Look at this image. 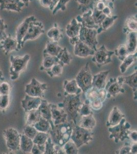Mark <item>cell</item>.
Instances as JSON below:
<instances>
[{"instance_id":"obj_1","label":"cell","mask_w":137,"mask_h":154,"mask_svg":"<svg viewBox=\"0 0 137 154\" xmlns=\"http://www.w3.org/2000/svg\"><path fill=\"white\" fill-rule=\"evenodd\" d=\"M82 102L80 95H65L63 102L58 104V106L63 109L68 116V121H73L77 125L80 119L79 109Z\"/></svg>"},{"instance_id":"obj_2","label":"cell","mask_w":137,"mask_h":154,"mask_svg":"<svg viewBox=\"0 0 137 154\" xmlns=\"http://www.w3.org/2000/svg\"><path fill=\"white\" fill-rule=\"evenodd\" d=\"M75 125L73 121H68L59 125H54L48 134L55 145L63 147L71 139L72 132Z\"/></svg>"},{"instance_id":"obj_3","label":"cell","mask_w":137,"mask_h":154,"mask_svg":"<svg viewBox=\"0 0 137 154\" xmlns=\"http://www.w3.org/2000/svg\"><path fill=\"white\" fill-rule=\"evenodd\" d=\"M131 128L130 123L126 121L124 118L118 125L115 126L109 127L108 131L110 133L109 139H114L115 143L124 140H130L129 133Z\"/></svg>"},{"instance_id":"obj_4","label":"cell","mask_w":137,"mask_h":154,"mask_svg":"<svg viewBox=\"0 0 137 154\" xmlns=\"http://www.w3.org/2000/svg\"><path fill=\"white\" fill-rule=\"evenodd\" d=\"M30 56L28 54L23 56H14L11 55L10 58V67L9 68L10 78L12 81L16 80L19 78V75L26 69Z\"/></svg>"},{"instance_id":"obj_5","label":"cell","mask_w":137,"mask_h":154,"mask_svg":"<svg viewBox=\"0 0 137 154\" xmlns=\"http://www.w3.org/2000/svg\"><path fill=\"white\" fill-rule=\"evenodd\" d=\"M94 133L91 130H87L84 128L75 125L72 132L71 139L76 144L78 148L84 144H88L93 139Z\"/></svg>"},{"instance_id":"obj_6","label":"cell","mask_w":137,"mask_h":154,"mask_svg":"<svg viewBox=\"0 0 137 154\" xmlns=\"http://www.w3.org/2000/svg\"><path fill=\"white\" fill-rule=\"evenodd\" d=\"M3 136L9 150L11 152L19 151L21 135L17 130L12 128H8L4 130Z\"/></svg>"},{"instance_id":"obj_7","label":"cell","mask_w":137,"mask_h":154,"mask_svg":"<svg viewBox=\"0 0 137 154\" xmlns=\"http://www.w3.org/2000/svg\"><path fill=\"white\" fill-rule=\"evenodd\" d=\"M93 75L91 72L89 63H87L78 72L75 80L78 86L82 89L83 93L92 86Z\"/></svg>"},{"instance_id":"obj_8","label":"cell","mask_w":137,"mask_h":154,"mask_svg":"<svg viewBox=\"0 0 137 154\" xmlns=\"http://www.w3.org/2000/svg\"><path fill=\"white\" fill-rule=\"evenodd\" d=\"M97 35V29H90L82 26L79 34V38L91 49L96 51L97 49V46L98 44Z\"/></svg>"},{"instance_id":"obj_9","label":"cell","mask_w":137,"mask_h":154,"mask_svg":"<svg viewBox=\"0 0 137 154\" xmlns=\"http://www.w3.org/2000/svg\"><path fill=\"white\" fill-rule=\"evenodd\" d=\"M45 32L43 23L37 20L30 23L26 35L22 41V46L23 48L25 42L28 40H34Z\"/></svg>"},{"instance_id":"obj_10","label":"cell","mask_w":137,"mask_h":154,"mask_svg":"<svg viewBox=\"0 0 137 154\" xmlns=\"http://www.w3.org/2000/svg\"><path fill=\"white\" fill-rule=\"evenodd\" d=\"M114 54V51H108L103 44L99 49L95 51L93 56L92 61L95 63L98 67H101L112 62V57Z\"/></svg>"},{"instance_id":"obj_11","label":"cell","mask_w":137,"mask_h":154,"mask_svg":"<svg viewBox=\"0 0 137 154\" xmlns=\"http://www.w3.org/2000/svg\"><path fill=\"white\" fill-rule=\"evenodd\" d=\"M47 88V84L41 83L33 78L29 84H27L25 86V93L30 96L40 97L43 99Z\"/></svg>"},{"instance_id":"obj_12","label":"cell","mask_w":137,"mask_h":154,"mask_svg":"<svg viewBox=\"0 0 137 154\" xmlns=\"http://www.w3.org/2000/svg\"><path fill=\"white\" fill-rule=\"evenodd\" d=\"M36 20H37V18H35V16H29L19 25V26L17 27L16 30V38L18 43V51L21 50L23 48L22 46V41L26 35L30 23L32 21H34Z\"/></svg>"},{"instance_id":"obj_13","label":"cell","mask_w":137,"mask_h":154,"mask_svg":"<svg viewBox=\"0 0 137 154\" xmlns=\"http://www.w3.org/2000/svg\"><path fill=\"white\" fill-rule=\"evenodd\" d=\"M107 92V98L115 97L119 93H125V89L119 84L116 78H111L104 88Z\"/></svg>"},{"instance_id":"obj_14","label":"cell","mask_w":137,"mask_h":154,"mask_svg":"<svg viewBox=\"0 0 137 154\" xmlns=\"http://www.w3.org/2000/svg\"><path fill=\"white\" fill-rule=\"evenodd\" d=\"M24 3L21 0H0V9L20 12L24 7Z\"/></svg>"},{"instance_id":"obj_15","label":"cell","mask_w":137,"mask_h":154,"mask_svg":"<svg viewBox=\"0 0 137 154\" xmlns=\"http://www.w3.org/2000/svg\"><path fill=\"white\" fill-rule=\"evenodd\" d=\"M50 106L52 121L54 125H59L68 121L67 114L63 109L53 104H50Z\"/></svg>"},{"instance_id":"obj_16","label":"cell","mask_w":137,"mask_h":154,"mask_svg":"<svg viewBox=\"0 0 137 154\" xmlns=\"http://www.w3.org/2000/svg\"><path fill=\"white\" fill-rule=\"evenodd\" d=\"M118 83L123 85L125 84L128 85L132 88L134 93V98L135 100L137 99V72L129 76H119L117 78Z\"/></svg>"},{"instance_id":"obj_17","label":"cell","mask_w":137,"mask_h":154,"mask_svg":"<svg viewBox=\"0 0 137 154\" xmlns=\"http://www.w3.org/2000/svg\"><path fill=\"white\" fill-rule=\"evenodd\" d=\"M74 45V54L80 58H85L90 56H93L95 51L91 49L85 43L80 40L77 41Z\"/></svg>"},{"instance_id":"obj_18","label":"cell","mask_w":137,"mask_h":154,"mask_svg":"<svg viewBox=\"0 0 137 154\" xmlns=\"http://www.w3.org/2000/svg\"><path fill=\"white\" fill-rule=\"evenodd\" d=\"M92 10H89L86 12H83L82 16H77L76 19L80 23L82 26L90 29H98L99 26L96 24L93 18L92 17Z\"/></svg>"},{"instance_id":"obj_19","label":"cell","mask_w":137,"mask_h":154,"mask_svg":"<svg viewBox=\"0 0 137 154\" xmlns=\"http://www.w3.org/2000/svg\"><path fill=\"white\" fill-rule=\"evenodd\" d=\"M41 100L42 98L40 97H34L26 95L21 101L22 106L25 112L27 113L30 110L38 109L41 103Z\"/></svg>"},{"instance_id":"obj_20","label":"cell","mask_w":137,"mask_h":154,"mask_svg":"<svg viewBox=\"0 0 137 154\" xmlns=\"http://www.w3.org/2000/svg\"><path fill=\"white\" fill-rule=\"evenodd\" d=\"M1 48L5 54H8L13 51H19L17 49L18 43L16 38L11 35H7L5 39L1 42Z\"/></svg>"},{"instance_id":"obj_21","label":"cell","mask_w":137,"mask_h":154,"mask_svg":"<svg viewBox=\"0 0 137 154\" xmlns=\"http://www.w3.org/2000/svg\"><path fill=\"white\" fill-rule=\"evenodd\" d=\"M124 117L125 115L118 109V107L114 106L109 114L106 125L109 128L115 126L119 124Z\"/></svg>"},{"instance_id":"obj_22","label":"cell","mask_w":137,"mask_h":154,"mask_svg":"<svg viewBox=\"0 0 137 154\" xmlns=\"http://www.w3.org/2000/svg\"><path fill=\"white\" fill-rule=\"evenodd\" d=\"M38 109L40 111L41 117L47 120L50 123L51 128H53L54 125L52 121L50 103H49L47 100L42 99L41 103L38 107Z\"/></svg>"},{"instance_id":"obj_23","label":"cell","mask_w":137,"mask_h":154,"mask_svg":"<svg viewBox=\"0 0 137 154\" xmlns=\"http://www.w3.org/2000/svg\"><path fill=\"white\" fill-rule=\"evenodd\" d=\"M109 72V70H107L100 72L93 75L92 79V86H94L98 89L104 88L106 83V81L107 77Z\"/></svg>"},{"instance_id":"obj_24","label":"cell","mask_w":137,"mask_h":154,"mask_svg":"<svg viewBox=\"0 0 137 154\" xmlns=\"http://www.w3.org/2000/svg\"><path fill=\"white\" fill-rule=\"evenodd\" d=\"M81 26V24L74 18L66 27V35L69 38L79 37Z\"/></svg>"},{"instance_id":"obj_25","label":"cell","mask_w":137,"mask_h":154,"mask_svg":"<svg viewBox=\"0 0 137 154\" xmlns=\"http://www.w3.org/2000/svg\"><path fill=\"white\" fill-rule=\"evenodd\" d=\"M64 95H79L82 90L77 83L75 79L71 81L65 80L64 83Z\"/></svg>"},{"instance_id":"obj_26","label":"cell","mask_w":137,"mask_h":154,"mask_svg":"<svg viewBox=\"0 0 137 154\" xmlns=\"http://www.w3.org/2000/svg\"><path fill=\"white\" fill-rule=\"evenodd\" d=\"M137 32H130L127 33L125 45L129 54H133L137 52Z\"/></svg>"},{"instance_id":"obj_27","label":"cell","mask_w":137,"mask_h":154,"mask_svg":"<svg viewBox=\"0 0 137 154\" xmlns=\"http://www.w3.org/2000/svg\"><path fill=\"white\" fill-rule=\"evenodd\" d=\"M96 121L93 115L82 116L78 121V126L87 130H92L95 127Z\"/></svg>"},{"instance_id":"obj_28","label":"cell","mask_w":137,"mask_h":154,"mask_svg":"<svg viewBox=\"0 0 137 154\" xmlns=\"http://www.w3.org/2000/svg\"><path fill=\"white\" fill-rule=\"evenodd\" d=\"M43 61L40 67V70H49L53 65L60 62L57 57L52 56L46 54H43Z\"/></svg>"},{"instance_id":"obj_29","label":"cell","mask_w":137,"mask_h":154,"mask_svg":"<svg viewBox=\"0 0 137 154\" xmlns=\"http://www.w3.org/2000/svg\"><path fill=\"white\" fill-rule=\"evenodd\" d=\"M63 30L58 26L57 23H54L53 27L47 32V37L52 41L58 42L63 38Z\"/></svg>"},{"instance_id":"obj_30","label":"cell","mask_w":137,"mask_h":154,"mask_svg":"<svg viewBox=\"0 0 137 154\" xmlns=\"http://www.w3.org/2000/svg\"><path fill=\"white\" fill-rule=\"evenodd\" d=\"M137 14H135L127 18L123 28V33L127 34L130 32H137Z\"/></svg>"},{"instance_id":"obj_31","label":"cell","mask_w":137,"mask_h":154,"mask_svg":"<svg viewBox=\"0 0 137 154\" xmlns=\"http://www.w3.org/2000/svg\"><path fill=\"white\" fill-rule=\"evenodd\" d=\"M62 49L63 48H61L59 45H58L57 42L51 40L48 41L45 49L43 51V54H48L52 56L57 57Z\"/></svg>"},{"instance_id":"obj_32","label":"cell","mask_w":137,"mask_h":154,"mask_svg":"<svg viewBox=\"0 0 137 154\" xmlns=\"http://www.w3.org/2000/svg\"><path fill=\"white\" fill-rule=\"evenodd\" d=\"M34 145L33 140L24 134L21 135L20 140V149L23 152L29 153Z\"/></svg>"},{"instance_id":"obj_33","label":"cell","mask_w":137,"mask_h":154,"mask_svg":"<svg viewBox=\"0 0 137 154\" xmlns=\"http://www.w3.org/2000/svg\"><path fill=\"white\" fill-rule=\"evenodd\" d=\"M137 52L133 54H128V56L124 59L120 66V72L123 74L127 72V69L133 65L137 60Z\"/></svg>"},{"instance_id":"obj_34","label":"cell","mask_w":137,"mask_h":154,"mask_svg":"<svg viewBox=\"0 0 137 154\" xmlns=\"http://www.w3.org/2000/svg\"><path fill=\"white\" fill-rule=\"evenodd\" d=\"M117 16H111L106 17V18L103 20V22L101 24L98 29H97L98 34L101 33L102 32L106 31L109 29L114 24L115 22L118 19Z\"/></svg>"},{"instance_id":"obj_35","label":"cell","mask_w":137,"mask_h":154,"mask_svg":"<svg viewBox=\"0 0 137 154\" xmlns=\"http://www.w3.org/2000/svg\"><path fill=\"white\" fill-rule=\"evenodd\" d=\"M27 114L26 125H33L42 118L38 109L30 110L29 112H27Z\"/></svg>"},{"instance_id":"obj_36","label":"cell","mask_w":137,"mask_h":154,"mask_svg":"<svg viewBox=\"0 0 137 154\" xmlns=\"http://www.w3.org/2000/svg\"><path fill=\"white\" fill-rule=\"evenodd\" d=\"M78 5V9L83 12L94 9L96 0H75Z\"/></svg>"},{"instance_id":"obj_37","label":"cell","mask_w":137,"mask_h":154,"mask_svg":"<svg viewBox=\"0 0 137 154\" xmlns=\"http://www.w3.org/2000/svg\"><path fill=\"white\" fill-rule=\"evenodd\" d=\"M38 131L44 132L49 133V131L51 129L50 123L47 120L41 118L38 122H37L35 125H33Z\"/></svg>"},{"instance_id":"obj_38","label":"cell","mask_w":137,"mask_h":154,"mask_svg":"<svg viewBox=\"0 0 137 154\" xmlns=\"http://www.w3.org/2000/svg\"><path fill=\"white\" fill-rule=\"evenodd\" d=\"M57 57L60 62L63 63L64 65H69L73 59V57L72 56L71 54H70L66 48L61 49V51L57 55Z\"/></svg>"},{"instance_id":"obj_39","label":"cell","mask_w":137,"mask_h":154,"mask_svg":"<svg viewBox=\"0 0 137 154\" xmlns=\"http://www.w3.org/2000/svg\"><path fill=\"white\" fill-rule=\"evenodd\" d=\"M64 64L61 62L56 63L49 70H47V74L51 77H59L63 75Z\"/></svg>"},{"instance_id":"obj_40","label":"cell","mask_w":137,"mask_h":154,"mask_svg":"<svg viewBox=\"0 0 137 154\" xmlns=\"http://www.w3.org/2000/svg\"><path fill=\"white\" fill-rule=\"evenodd\" d=\"M63 149L65 154H77L79 153L78 147L73 141L70 139L64 146Z\"/></svg>"},{"instance_id":"obj_41","label":"cell","mask_w":137,"mask_h":154,"mask_svg":"<svg viewBox=\"0 0 137 154\" xmlns=\"http://www.w3.org/2000/svg\"><path fill=\"white\" fill-rule=\"evenodd\" d=\"M93 112L90 104L89 100L85 99L83 103H82L79 109V115L80 117L93 115Z\"/></svg>"},{"instance_id":"obj_42","label":"cell","mask_w":137,"mask_h":154,"mask_svg":"<svg viewBox=\"0 0 137 154\" xmlns=\"http://www.w3.org/2000/svg\"><path fill=\"white\" fill-rule=\"evenodd\" d=\"M114 54L118 57V59L123 61L124 59L129 54L125 44H121L119 46L115 51Z\"/></svg>"},{"instance_id":"obj_43","label":"cell","mask_w":137,"mask_h":154,"mask_svg":"<svg viewBox=\"0 0 137 154\" xmlns=\"http://www.w3.org/2000/svg\"><path fill=\"white\" fill-rule=\"evenodd\" d=\"M84 93L86 99L90 102L97 99L99 97V89L94 86H92Z\"/></svg>"},{"instance_id":"obj_44","label":"cell","mask_w":137,"mask_h":154,"mask_svg":"<svg viewBox=\"0 0 137 154\" xmlns=\"http://www.w3.org/2000/svg\"><path fill=\"white\" fill-rule=\"evenodd\" d=\"M92 12V17L93 18L96 24L100 26L103 20L106 16L103 14L102 11H99L94 8Z\"/></svg>"},{"instance_id":"obj_45","label":"cell","mask_w":137,"mask_h":154,"mask_svg":"<svg viewBox=\"0 0 137 154\" xmlns=\"http://www.w3.org/2000/svg\"><path fill=\"white\" fill-rule=\"evenodd\" d=\"M49 136H50V135L48 133H44V132H41V131H38L36 136L33 138V143L36 144H37V145L45 144L46 141H47Z\"/></svg>"},{"instance_id":"obj_46","label":"cell","mask_w":137,"mask_h":154,"mask_svg":"<svg viewBox=\"0 0 137 154\" xmlns=\"http://www.w3.org/2000/svg\"><path fill=\"white\" fill-rule=\"evenodd\" d=\"M55 144L53 142L50 137H49L45 143V154H57L55 147Z\"/></svg>"},{"instance_id":"obj_47","label":"cell","mask_w":137,"mask_h":154,"mask_svg":"<svg viewBox=\"0 0 137 154\" xmlns=\"http://www.w3.org/2000/svg\"><path fill=\"white\" fill-rule=\"evenodd\" d=\"M23 131H24V135L32 140L38 132L37 129L33 125H26V126L24 128Z\"/></svg>"},{"instance_id":"obj_48","label":"cell","mask_w":137,"mask_h":154,"mask_svg":"<svg viewBox=\"0 0 137 154\" xmlns=\"http://www.w3.org/2000/svg\"><path fill=\"white\" fill-rule=\"evenodd\" d=\"M10 104L9 95H0V110L5 111Z\"/></svg>"},{"instance_id":"obj_49","label":"cell","mask_w":137,"mask_h":154,"mask_svg":"<svg viewBox=\"0 0 137 154\" xmlns=\"http://www.w3.org/2000/svg\"><path fill=\"white\" fill-rule=\"evenodd\" d=\"M70 1V0H59V1L57 2L53 9L52 10V14H56L60 10L61 11H65L67 8L66 5Z\"/></svg>"},{"instance_id":"obj_50","label":"cell","mask_w":137,"mask_h":154,"mask_svg":"<svg viewBox=\"0 0 137 154\" xmlns=\"http://www.w3.org/2000/svg\"><path fill=\"white\" fill-rule=\"evenodd\" d=\"M11 85L8 82L4 81L0 83V95H9Z\"/></svg>"},{"instance_id":"obj_51","label":"cell","mask_w":137,"mask_h":154,"mask_svg":"<svg viewBox=\"0 0 137 154\" xmlns=\"http://www.w3.org/2000/svg\"><path fill=\"white\" fill-rule=\"evenodd\" d=\"M7 28V25L6 24L4 20L0 17V43L7 36L5 32Z\"/></svg>"},{"instance_id":"obj_52","label":"cell","mask_w":137,"mask_h":154,"mask_svg":"<svg viewBox=\"0 0 137 154\" xmlns=\"http://www.w3.org/2000/svg\"><path fill=\"white\" fill-rule=\"evenodd\" d=\"M90 104L92 109L95 110H100L103 106V102L99 98L90 102Z\"/></svg>"},{"instance_id":"obj_53","label":"cell","mask_w":137,"mask_h":154,"mask_svg":"<svg viewBox=\"0 0 137 154\" xmlns=\"http://www.w3.org/2000/svg\"><path fill=\"white\" fill-rule=\"evenodd\" d=\"M129 143V144H127L125 143V145L122 147L119 151H117L116 153L119 154H131L130 152V148H131V144Z\"/></svg>"},{"instance_id":"obj_54","label":"cell","mask_w":137,"mask_h":154,"mask_svg":"<svg viewBox=\"0 0 137 154\" xmlns=\"http://www.w3.org/2000/svg\"><path fill=\"white\" fill-rule=\"evenodd\" d=\"M108 1H99L96 2L94 8L97 9L98 11H103L107 5V3Z\"/></svg>"},{"instance_id":"obj_55","label":"cell","mask_w":137,"mask_h":154,"mask_svg":"<svg viewBox=\"0 0 137 154\" xmlns=\"http://www.w3.org/2000/svg\"><path fill=\"white\" fill-rule=\"evenodd\" d=\"M98 98L103 102V103L105 101L106 99L107 98V92L105 88L99 89V97Z\"/></svg>"},{"instance_id":"obj_56","label":"cell","mask_w":137,"mask_h":154,"mask_svg":"<svg viewBox=\"0 0 137 154\" xmlns=\"http://www.w3.org/2000/svg\"><path fill=\"white\" fill-rule=\"evenodd\" d=\"M40 5L45 8H49L50 9L51 7L52 6V0H39Z\"/></svg>"},{"instance_id":"obj_57","label":"cell","mask_w":137,"mask_h":154,"mask_svg":"<svg viewBox=\"0 0 137 154\" xmlns=\"http://www.w3.org/2000/svg\"><path fill=\"white\" fill-rule=\"evenodd\" d=\"M129 137L130 140H132L133 142H137V131H130L129 133Z\"/></svg>"},{"instance_id":"obj_58","label":"cell","mask_w":137,"mask_h":154,"mask_svg":"<svg viewBox=\"0 0 137 154\" xmlns=\"http://www.w3.org/2000/svg\"><path fill=\"white\" fill-rule=\"evenodd\" d=\"M30 152H31L32 154H42V152L38 148L37 145L34 143V145L32 148L31 151Z\"/></svg>"},{"instance_id":"obj_59","label":"cell","mask_w":137,"mask_h":154,"mask_svg":"<svg viewBox=\"0 0 137 154\" xmlns=\"http://www.w3.org/2000/svg\"><path fill=\"white\" fill-rule=\"evenodd\" d=\"M130 152L131 154H136L137 153V142H134V143L131 145L130 148Z\"/></svg>"},{"instance_id":"obj_60","label":"cell","mask_w":137,"mask_h":154,"mask_svg":"<svg viewBox=\"0 0 137 154\" xmlns=\"http://www.w3.org/2000/svg\"><path fill=\"white\" fill-rule=\"evenodd\" d=\"M52 6L50 8V11H52L53 8H54V7L56 5V4L57 3V2L59 1V0H52Z\"/></svg>"},{"instance_id":"obj_61","label":"cell","mask_w":137,"mask_h":154,"mask_svg":"<svg viewBox=\"0 0 137 154\" xmlns=\"http://www.w3.org/2000/svg\"><path fill=\"white\" fill-rule=\"evenodd\" d=\"M21 1H22L24 3L26 7H28L29 5L30 2H31L32 0H21Z\"/></svg>"},{"instance_id":"obj_62","label":"cell","mask_w":137,"mask_h":154,"mask_svg":"<svg viewBox=\"0 0 137 154\" xmlns=\"http://www.w3.org/2000/svg\"><path fill=\"white\" fill-rule=\"evenodd\" d=\"M4 77L3 73L2 70L0 69V81H3L4 80Z\"/></svg>"},{"instance_id":"obj_63","label":"cell","mask_w":137,"mask_h":154,"mask_svg":"<svg viewBox=\"0 0 137 154\" xmlns=\"http://www.w3.org/2000/svg\"><path fill=\"white\" fill-rule=\"evenodd\" d=\"M112 1V2H114L115 0H96V1Z\"/></svg>"}]
</instances>
